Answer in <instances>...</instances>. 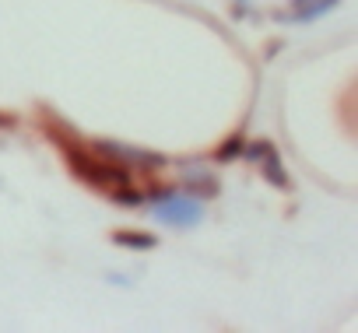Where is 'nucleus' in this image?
Masks as SVG:
<instances>
[{
  "label": "nucleus",
  "instance_id": "obj_1",
  "mask_svg": "<svg viewBox=\"0 0 358 333\" xmlns=\"http://www.w3.org/2000/svg\"><path fill=\"white\" fill-rule=\"evenodd\" d=\"M151 214L165 228H197L204 221V200L194 193L165 190V193L151 197Z\"/></svg>",
  "mask_w": 358,
  "mask_h": 333
},
{
  "label": "nucleus",
  "instance_id": "obj_4",
  "mask_svg": "<svg viewBox=\"0 0 358 333\" xmlns=\"http://www.w3.org/2000/svg\"><path fill=\"white\" fill-rule=\"evenodd\" d=\"M113 242L116 246H123V249H155V235H134V232H116L113 235Z\"/></svg>",
  "mask_w": 358,
  "mask_h": 333
},
{
  "label": "nucleus",
  "instance_id": "obj_2",
  "mask_svg": "<svg viewBox=\"0 0 358 333\" xmlns=\"http://www.w3.org/2000/svg\"><path fill=\"white\" fill-rule=\"evenodd\" d=\"M243 158L257 161L260 169L267 172V179H271V183L288 186V179H285V165H281V158H278V151H274L271 144H246V147H243Z\"/></svg>",
  "mask_w": 358,
  "mask_h": 333
},
{
  "label": "nucleus",
  "instance_id": "obj_3",
  "mask_svg": "<svg viewBox=\"0 0 358 333\" xmlns=\"http://www.w3.org/2000/svg\"><path fill=\"white\" fill-rule=\"evenodd\" d=\"M341 4V0H302V4H292L295 11L292 15H281V22H299V25H309L323 15H330L334 8Z\"/></svg>",
  "mask_w": 358,
  "mask_h": 333
},
{
  "label": "nucleus",
  "instance_id": "obj_5",
  "mask_svg": "<svg viewBox=\"0 0 358 333\" xmlns=\"http://www.w3.org/2000/svg\"><path fill=\"white\" fill-rule=\"evenodd\" d=\"M243 147H246V144H243V140L236 137V140H229V144H222L215 158H218V161H232V158H239V154H243Z\"/></svg>",
  "mask_w": 358,
  "mask_h": 333
}]
</instances>
